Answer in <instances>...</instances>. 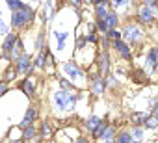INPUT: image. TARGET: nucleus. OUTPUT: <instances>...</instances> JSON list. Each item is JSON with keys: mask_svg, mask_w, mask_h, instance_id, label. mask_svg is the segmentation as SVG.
Segmentation results:
<instances>
[{"mask_svg": "<svg viewBox=\"0 0 158 143\" xmlns=\"http://www.w3.org/2000/svg\"><path fill=\"white\" fill-rule=\"evenodd\" d=\"M121 35H123L128 43H138V41H141V37H143L139 26H136V24H127V26L123 28Z\"/></svg>", "mask_w": 158, "mask_h": 143, "instance_id": "obj_4", "label": "nucleus"}, {"mask_svg": "<svg viewBox=\"0 0 158 143\" xmlns=\"http://www.w3.org/2000/svg\"><path fill=\"white\" fill-rule=\"evenodd\" d=\"M76 93H73V91H69V95H67V110H74V106H76Z\"/></svg>", "mask_w": 158, "mask_h": 143, "instance_id": "obj_26", "label": "nucleus"}, {"mask_svg": "<svg viewBox=\"0 0 158 143\" xmlns=\"http://www.w3.org/2000/svg\"><path fill=\"white\" fill-rule=\"evenodd\" d=\"M6 93H8V82L0 80V97H4Z\"/></svg>", "mask_w": 158, "mask_h": 143, "instance_id": "obj_31", "label": "nucleus"}, {"mask_svg": "<svg viewBox=\"0 0 158 143\" xmlns=\"http://www.w3.org/2000/svg\"><path fill=\"white\" fill-rule=\"evenodd\" d=\"M106 24H108L110 30L117 26V13H115V11H108V15H106Z\"/></svg>", "mask_w": 158, "mask_h": 143, "instance_id": "obj_21", "label": "nucleus"}, {"mask_svg": "<svg viewBox=\"0 0 158 143\" xmlns=\"http://www.w3.org/2000/svg\"><path fill=\"white\" fill-rule=\"evenodd\" d=\"M130 143H141V139H134V137H132V141H130Z\"/></svg>", "mask_w": 158, "mask_h": 143, "instance_id": "obj_36", "label": "nucleus"}, {"mask_svg": "<svg viewBox=\"0 0 158 143\" xmlns=\"http://www.w3.org/2000/svg\"><path fill=\"white\" fill-rule=\"evenodd\" d=\"M15 76H17V71H15V67H13V65H10V67H8V71L4 73V76H2V78H4V82H8V84H10V82H11Z\"/></svg>", "mask_w": 158, "mask_h": 143, "instance_id": "obj_23", "label": "nucleus"}, {"mask_svg": "<svg viewBox=\"0 0 158 143\" xmlns=\"http://www.w3.org/2000/svg\"><path fill=\"white\" fill-rule=\"evenodd\" d=\"M74 143H88V139H86V137H76Z\"/></svg>", "mask_w": 158, "mask_h": 143, "instance_id": "obj_34", "label": "nucleus"}, {"mask_svg": "<svg viewBox=\"0 0 158 143\" xmlns=\"http://www.w3.org/2000/svg\"><path fill=\"white\" fill-rule=\"evenodd\" d=\"M43 37H45V34H39V35H37V48H39V50L43 48Z\"/></svg>", "mask_w": 158, "mask_h": 143, "instance_id": "obj_33", "label": "nucleus"}, {"mask_svg": "<svg viewBox=\"0 0 158 143\" xmlns=\"http://www.w3.org/2000/svg\"><path fill=\"white\" fill-rule=\"evenodd\" d=\"M143 126L145 128H158V117L156 115H151V117L147 115L145 121H143Z\"/></svg>", "mask_w": 158, "mask_h": 143, "instance_id": "obj_22", "label": "nucleus"}, {"mask_svg": "<svg viewBox=\"0 0 158 143\" xmlns=\"http://www.w3.org/2000/svg\"><path fill=\"white\" fill-rule=\"evenodd\" d=\"M21 91H23L26 97H30V99L35 97V82H34V78H32V75H26V78H23V82H21Z\"/></svg>", "mask_w": 158, "mask_h": 143, "instance_id": "obj_8", "label": "nucleus"}, {"mask_svg": "<svg viewBox=\"0 0 158 143\" xmlns=\"http://www.w3.org/2000/svg\"><path fill=\"white\" fill-rule=\"evenodd\" d=\"M86 41H88V43H97V35H95V34H88V35H86Z\"/></svg>", "mask_w": 158, "mask_h": 143, "instance_id": "obj_32", "label": "nucleus"}, {"mask_svg": "<svg viewBox=\"0 0 158 143\" xmlns=\"http://www.w3.org/2000/svg\"><path fill=\"white\" fill-rule=\"evenodd\" d=\"M6 2H8V6H10V10H11V11L26 8V4H24V2H21V0H6Z\"/></svg>", "mask_w": 158, "mask_h": 143, "instance_id": "obj_24", "label": "nucleus"}, {"mask_svg": "<svg viewBox=\"0 0 158 143\" xmlns=\"http://www.w3.org/2000/svg\"><path fill=\"white\" fill-rule=\"evenodd\" d=\"M69 34L67 32H56V41H58V50H63L65 48V41H67Z\"/></svg>", "mask_w": 158, "mask_h": 143, "instance_id": "obj_16", "label": "nucleus"}, {"mask_svg": "<svg viewBox=\"0 0 158 143\" xmlns=\"http://www.w3.org/2000/svg\"><path fill=\"white\" fill-rule=\"evenodd\" d=\"M108 15V10H106V2L102 4H97V21H104Z\"/></svg>", "mask_w": 158, "mask_h": 143, "instance_id": "obj_20", "label": "nucleus"}, {"mask_svg": "<svg viewBox=\"0 0 158 143\" xmlns=\"http://www.w3.org/2000/svg\"><path fill=\"white\" fill-rule=\"evenodd\" d=\"M35 117H37V108L35 106H30L28 110H26V113H24V117H23V121H21V128H24V126H30V125H34V121H35Z\"/></svg>", "mask_w": 158, "mask_h": 143, "instance_id": "obj_11", "label": "nucleus"}, {"mask_svg": "<svg viewBox=\"0 0 158 143\" xmlns=\"http://www.w3.org/2000/svg\"><path fill=\"white\" fill-rule=\"evenodd\" d=\"M130 136H132L134 139H141V137H143V128H141L139 125H134L132 130H130Z\"/></svg>", "mask_w": 158, "mask_h": 143, "instance_id": "obj_27", "label": "nucleus"}, {"mask_svg": "<svg viewBox=\"0 0 158 143\" xmlns=\"http://www.w3.org/2000/svg\"><path fill=\"white\" fill-rule=\"evenodd\" d=\"M99 71H101V76H102V75H104V76H108V71H110V56H108V52H102Z\"/></svg>", "mask_w": 158, "mask_h": 143, "instance_id": "obj_13", "label": "nucleus"}, {"mask_svg": "<svg viewBox=\"0 0 158 143\" xmlns=\"http://www.w3.org/2000/svg\"><path fill=\"white\" fill-rule=\"evenodd\" d=\"M60 86H61V89H65V91L74 89V84H71V82H69V80H65V78H60Z\"/></svg>", "mask_w": 158, "mask_h": 143, "instance_id": "obj_30", "label": "nucleus"}, {"mask_svg": "<svg viewBox=\"0 0 158 143\" xmlns=\"http://www.w3.org/2000/svg\"><path fill=\"white\" fill-rule=\"evenodd\" d=\"M17 41H19V34H17V32H10V34L4 37L2 45H0V54H2L6 59H10V61H11V52H13Z\"/></svg>", "mask_w": 158, "mask_h": 143, "instance_id": "obj_3", "label": "nucleus"}, {"mask_svg": "<svg viewBox=\"0 0 158 143\" xmlns=\"http://www.w3.org/2000/svg\"><path fill=\"white\" fill-rule=\"evenodd\" d=\"M106 126H108V123L101 121V123L97 125V128L91 132V134H93V139H101V137H102V134H104V130H106Z\"/></svg>", "mask_w": 158, "mask_h": 143, "instance_id": "obj_17", "label": "nucleus"}, {"mask_svg": "<svg viewBox=\"0 0 158 143\" xmlns=\"http://www.w3.org/2000/svg\"><path fill=\"white\" fill-rule=\"evenodd\" d=\"M115 134H117L115 126H106V130H104V134H102L101 139H104V141H112V139H115Z\"/></svg>", "mask_w": 158, "mask_h": 143, "instance_id": "obj_19", "label": "nucleus"}, {"mask_svg": "<svg viewBox=\"0 0 158 143\" xmlns=\"http://www.w3.org/2000/svg\"><path fill=\"white\" fill-rule=\"evenodd\" d=\"M13 67H15V71H17V75H21V76L32 75V71L35 69V67H34V61H32V58H30L28 52H23V54L13 61Z\"/></svg>", "mask_w": 158, "mask_h": 143, "instance_id": "obj_2", "label": "nucleus"}, {"mask_svg": "<svg viewBox=\"0 0 158 143\" xmlns=\"http://www.w3.org/2000/svg\"><path fill=\"white\" fill-rule=\"evenodd\" d=\"M63 71L69 75V78L74 82V80H82L84 78V71L78 67L76 63H73V61H67V63H63Z\"/></svg>", "mask_w": 158, "mask_h": 143, "instance_id": "obj_7", "label": "nucleus"}, {"mask_svg": "<svg viewBox=\"0 0 158 143\" xmlns=\"http://www.w3.org/2000/svg\"><path fill=\"white\" fill-rule=\"evenodd\" d=\"M152 115H156V117H158V104L154 106V110H152Z\"/></svg>", "mask_w": 158, "mask_h": 143, "instance_id": "obj_35", "label": "nucleus"}, {"mask_svg": "<svg viewBox=\"0 0 158 143\" xmlns=\"http://www.w3.org/2000/svg\"><path fill=\"white\" fill-rule=\"evenodd\" d=\"M39 134H41V137H52V128H50V125H48V123H43L41 128H39Z\"/></svg>", "mask_w": 158, "mask_h": 143, "instance_id": "obj_25", "label": "nucleus"}, {"mask_svg": "<svg viewBox=\"0 0 158 143\" xmlns=\"http://www.w3.org/2000/svg\"><path fill=\"white\" fill-rule=\"evenodd\" d=\"M114 48L117 50V54H119L123 59H130V58H132V52H130L128 45H127L123 39H117V41H114Z\"/></svg>", "mask_w": 158, "mask_h": 143, "instance_id": "obj_9", "label": "nucleus"}, {"mask_svg": "<svg viewBox=\"0 0 158 143\" xmlns=\"http://www.w3.org/2000/svg\"><path fill=\"white\" fill-rule=\"evenodd\" d=\"M34 17H35V13H34V10H30L28 6L23 8V10H15V11H11V28H13L15 32L24 30L28 24H32Z\"/></svg>", "mask_w": 158, "mask_h": 143, "instance_id": "obj_1", "label": "nucleus"}, {"mask_svg": "<svg viewBox=\"0 0 158 143\" xmlns=\"http://www.w3.org/2000/svg\"><path fill=\"white\" fill-rule=\"evenodd\" d=\"M106 34H108V37H110V39H114V41H117V39H121V37H123V35H121V32H119V30H115V28L108 30Z\"/></svg>", "mask_w": 158, "mask_h": 143, "instance_id": "obj_29", "label": "nucleus"}, {"mask_svg": "<svg viewBox=\"0 0 158 143\" xmlns=\"http://www.w3.org/2000/svg\"><path fill=\"white\" fill-rule=\"evenodd\" d=\"M47 56H48V50H47V47H43L41 50H39V54H37V59L34 61V67L35 69H39V71H43L45 69V61H47Z\"/></svg>", "mask_w": 158, "mask_h": 143, "instance_id": "obj_12", "label": "nucleus"}, {"mask_svg": "<svg viewBox=\"0 0 158 143\" xmlns=\"http://www.w3.org/2000/svg\"><path fill=\"white\" fill-rule=\"evenodd\" d=\"M104 88H106V78H102V76L91 78V91H93L95 97L102 95V93H104Z\"/></svg>", "mask_w": 158, "mask_h": 143, "instance_id": "obj_10", "label": "nucleus"}, {"mask_svg": "<svg viewBox=\"0 0 158 143\" xmlns=\"http://www.w3.org/2000/svg\"><path fill=\"white\" fill-rule=\"evenodd\" d=\"M101 121H102L101 117H97V115H91V117H89V119L86 121V128H88L89 132H93V130L97 128V125H99Z\"/></svg>", "mask_w": 158, "mask_h": 143, "instance_id": "obj_18", "label": "nucleus"}, {"mask_svg": "<svg viewBox=\"0 0 158 143\" xmlns=\"http://www.w3.org/2000/svg\"><path fill=\"white\" fill-rule=\"evenodd\" d=\"M130 141H132L130 132L121 130V132H117V134H115V143H130Z\"/></svg>", "mask_w": 158, "mask_h": 143, "instance_id": "obj_15", "label": "nucleus"}, {"mask_svg": "<svg viewBox=\"0 0 158 143\" xmlns=\"http://www.w3.org/2000/svg\"><path fill=\"white\" fill-rule=\"evenodd\" d=\"M156 15H158V8H149V6H141L139 8V11H138V19L141 21V22H154V19H156Z\"/></svg>", "mask_w": 158, "mask_h": 143, "instance_id": "obj_6", "label": "nucleus"}, {"mask_svg": "<svg viewBox=\"0 0 158 143\" xmlns=\"http://www.w3.org/2000/svg\"><path fill=\"white\" fill-rule=\"evenodd\" d=\"M67 95H69V91H65V89L54 91V93H52V106H54L56 110H60V112L67 110Z\"/></svg>", "mask_w": 158, "mask_h": 143, "instance_id": "obj_5", "label": "nucleus"}, {"mask_svg": "<svg viewBox=\"0 0 158 143\" xmlns=\"http://www.w3.org/2000/svg\"><path fill=\"white\" fill-rule=\"evenodd\" d=\"M35 136H37V130L34 125L23 128V141H32V139H35Z\"/></svg>", "mask_w": 158, "mask_h": 143, "instance_id": "obj_14", "label": "nucleus"}, {"mask_svg": "<svg viewBox=\"0 0 158 143\" xmlns=\"http://www.w3.org/2000/svg\"><path fill=\"white\" fill-rule=\"evenodd\" d=\"M145 117H147V113H134V115L130 117V121H132L134 125H139V123L145 121Z\"/></svg>", "mask_w": 158, "mask_h": 143, "instance_id": "obj_28", "label": "nucleus"}]
</instances>
